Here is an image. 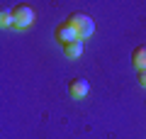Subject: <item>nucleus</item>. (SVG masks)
<instances>
[{
    "mask_svg": "<svg viewBox=\"0 0 146 139\" xmlns=\"http://www.w3.org/2000/svg\"><path fill=\"white\" fill-rule=\"evenodd\" d=\"M10 25H15V20H12V10H5V7H3V12H0V27L5 29V27H10Z\"/></svg>",
    "mask_w": 146,
    "mask_h": 139,
    "instance_id": "obj_7",
    "label": "nucleus"
},
{
    "mask_svg": "<svg viewBox=\"0 0 146 139\" xmlns=\"http://www.w3.org/2000/svg\"><path fill=\"white\" fill-rule=\"evenodd\" d=\"M63 54H66L68 59H78L80 54H83V41L76 39V41H71V44H63Z\"/></svg>",
    "mask_w": 146,
    "mask_h": 139,
    "instance_id": "obj_6",
    "label": "nucleus"
},
{
    "mask_svg": "<svg viewBox=\"0 0 146 139\" xmlns=\"http://www.w3.org/2000/svg\"><path fill=\"white\" fill-rule=\"evenodd\" d=\"M131 63L136 66V71H144L146 68V44L136 46L134 51H131Z\"/></svg>",
    "mask_w": 146,
    "mask_h": 139,
    "instance_id": "obj_5",
    "label": "nucleus"
},
{
    "mask_svg": "<svg viewBox=\"0 0 146 139\" xmlns=\"http://www.w3.org/2000/svg\"><path fill=\"white\" fill-rule=\"evenodd\" d=\"M12 20H15L17 29H25V27H29L32 22H34V10H32L29 5H17L15 10H12Z\"/></svg>",
    "mask_w": 146,
    "mask_h": 139,
    "instance_id": "obj_2",
    "label": "nucleus"
},
{
    "mask_svg": "<svg viewBox=\"0 0 146 139\" xmlns=\"http://www.w3.org/2000/svg\"><path fill=\"white\" fill-rule=\"evenodd\" d=\"M88 90H90V86H88V81H85V78H73V81L68 83V93H71V98H76V100L85 98V95H88Z\"/></svg>",
    "mask_w": 146,
    "mask_h": 139,
    "instance_id": "obj_4",
    "label": "nucleus"
},
{
    "mask_svg": "<svg viewBox=\"0 0 146 139\" xmlns=\"http://www.w3.org/2000/svg\"><path fill=\"white\" fill-rule=\"evenodd\" d=\"M66 22L73 27V29H76V34H78L80 41L95 32V22H93V17L85 15V12H71V15L66 17Z\"/></svg>",
    "mask_w": 146,
    "mask_h": 139,
    "instance_id": "obj_1",
    "label": "nucleus"
},
{
    "mask_svg": "<svg viewBox=\"0 0 146 139\" xmlns=\"http://www.w3.org/2000/svg\"><path fill=\"white\" fill-rule=\"evenodd\" d=\"M136 81H139V86H144V88H146V68L136 73Z\"/></svg>",
    "mask_w": 146,
    "mask_h": 139,
    "instance_id": "obj_8",
    "label": "nucleus"
},
{
    "mask_svg": "<svg viewBox=\"0 0 146 139\" xmlns=\"http://www.w3.org/2000/svg\"><path fill=\"white\" fill-rule=\"evenodd\" d=\"M54 34H56V41L58 44H71V41H76L78 39V34H76V29H73L71 25H68V22H61V25L56 27V32H54Z\"/></svg>",
    "mask_w": 146,
    "mask_h": 139,
    "instance_id": "obj_3",
    "label": "nucleus"
}]
</instances>
